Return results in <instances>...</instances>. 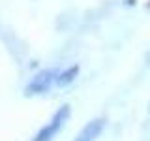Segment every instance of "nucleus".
Wrapping results in <instances>:
<instances>
[{
  "instance_id": "nucleus-1",
  "label": "nucleus",
  "mask_w": 150,
  "mask_h": 141,
  "mask_svg": "<svg viewBox=\"0 0 150 141\" xmlns=\"http://www.w3.org/2000/svg\"><path fill=\"white\" fill-rule=\"evenodd\" d=\"M68 115H69V107H68V105H64L62 109H60V111L53 117V120H51L49 124H47L45 128L40 132V135H38V139H36V141H49V139H53V135H54L60 128H62V124L66 122Z\"/></svg>"
},
{
  "instance_id": "nucleus-2",
  "label": "nucleus",
  "mask_w": 150,
  "mask_h": 141,
  "mask_svg": "<svg viewBox=\"0 0 150 141\" xmlns=\"http://www.w3.org/2000/svg\"><path fill=\"white\" fill-rule=\"evenodd\" d=\"M101 128H103V120H101V119L88 122V124L84 126V130L77 135V139H75V141H94L98 135H100Z\"/></svg>"
}]
</instances>
